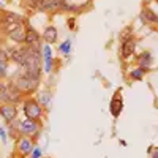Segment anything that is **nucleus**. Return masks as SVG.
Masks as SVG:
<instances>
[{"mask_svg": "<svg viewBox=\"0 0 158 158\" xmlns=\"http://www.w3.org/2000/svg\"><path fill=\"white\" fill-rule=\"evenodd\" d=\"M2 18H3V10L0 8V24H2Z\"/></svg>", "mask_w": 158, "mask_h": 158, "instance_id": "26", "label": "nucleus"}, {"mask_svg": "<svg viewBox=\"0 0 158 158\" xmlns=\"http://www.w3.org/2000/svg\"><path fill=\"white\" fill-rule=\"evenodd\" d=\"M122 109H123V98H122V94H120V92H115L114 97H112L111 101H109V111H111L112 117H118V115H120V112H122Z\"/></svg>", "mask_w": 158, "mask_h": 158, "instance_id": "9", "label": "nucleus"}, {"mask_svg": "<svg viewBox=\"0 0 158 158\" xmlns=\"http://www.w3.org/2000/svg\"><path fill=\"white\" fill-rule=\"evenodd\" d=\"M59 38V30L54 27V25H46V29L41 35V40L48 44H54Z\"/></svg>", "mask_w": 158, "mask_h": 158, "instance_id": "12", "label": "nucleus"}, {"mask_svg": "<svg viewBox=\"0 0 158 158\" xmlns=\"http://www.w3.org/2000/svg\"><path fill=\"white\" fill-rule=\"evenodd\" d=\"M150 65H152V54L149 51H142L141 54H138V67L139 68H144L146 71H149Z\"/></svg>", "mask_w": 158, "mask_h": 158, "instance_id": "14", "label": "nucleus"}, {"mask_svg": "<svg viewBox=\"0 0 158 158\" xmlns=\"http://www.w3.org/2000/svg\"><path fill=\"white\" fill-rule=\"evenodd\" d=\"M30 153H32L33 158H41V155H43V152H41V149H40V147H33Z\"/></svg>", "mask_w": 158, "mask_h": 158, "instance_id": "22", "label": "nucleus"}, {"mask_svg": "<svg viewBox=\"0 0 158 158\" xmlns=\"http://www.w3.org/2000/svg\"><path fill=\"white\" fill-rule=\"evenodd\" d=\"M16 115H18V109H16L15 104H11V103L0 104V117H2L6 123H11L13 120H16Z\"/></svg>", "mask_w": 158, "mask_h": 158, "instance_id": "7", "label": "nucleus"}, {"mask_svg": "<svg viewBox=\"0 0 158 158\" xmlns=\"http://www.w3.org/2000/svg\"><path fill=\"white\" fill-rule=\"evenodd\" d=\"M25 19L19 13H13V11H3V18H2V24H0V30L5 35L11 30H15L18 25L24 24Z\"/></svg>", "mask_w": 158, "mask_h": 158, "instance_id": "3", "label": "nucleus"}, {"mask_svg": "<svg viewBox=\"0 0 158 158\" xmlns=\"http://www.w3.org/2000/svg\"><path fill=\"white\" fill-rule=\"evenodd\" d=\"M63 0H41L36 8V11H43V13H59L62 8Z\"/></svg>", "mask_w": 158, "mask_h": 158, "instance_id": "8", "label": "nucleus"}, {"mask_svg": "<svg viewBox=\"0 0 158 158\" xmlns=\"http://www.w3.org/2000/svg\"><path fill=\"white\" fill-rule=\"evenodd\" d=\"M141 19L146 22V24H158V15L153 11V10H150V8H142V11H141Z\"/></svg>", "mask_w": 158, "mask_h": 158, "instance_id": "15", "label": "nucleus"}, {"mask_svg": "<svg viewBox=\"0 0 158 158\" xmlns=\"http://www.w3.org/2000/svg\"><path fill=\"white\" fill-rule=\"evenodd\" d=\"M24 44L25 46H40L41 44V35H40L32 25H25Z\"/></svg>", "mask_w": 158, "mask_h": 158, "instance_id": "6", "label": "nucleus"}, {"mask_svg": "<svg viewBox=\"0 0 158 158\" xmlns=\"http://www.w3.org/2000/svg\"><path fill=\"white\" fill-rule=\"evenodd\" d=\"M24 2H25V5H27L29 8H32V10H36L41 0H24Z\"/></svg>", "mask_w": 158, "mask_h": 158, "instance_id": "21", "label": "nucleus"}, {"mask_svg": "<svg viewBox=\"0 0 158 158\" xmlns=\"http://www.w3.org/2000/svg\"><path fill=\"white\" fill-rule=\"evenodd\" d=\"M10 82L15 85L24 97H25V95L30 97L33 92L38 89V85H40V81H35V79L29 77L27 74H24V71L16 73L13 77H10Z\"/></svg>", "mask_w": 158, "mask_h": 158, "instance_id": "1", "label": "nucleus"}, {"mask_svg": "<svg viewBox=\"0 0 158 158\" xmlns=\"http://www.w3.org/2000/svg\"><path fill=\"white\" fill-rule=\"evenodd\" d=\"M8 76V62L0 60V79H5Z\"/></svg>", "mask_w": 158, "mask_h": 158, "instance_id": "20", "label": "nucleus"}, {"mask_svg": "<svg viewBox=\"0 0 158 158\" xmlns=\"http://www.w3.org/2000/svg\"><path fill=\"white\" fill-rule=\"evenodd\" d=\"M135 51H136V41H135L133 36L122 41V57L123 59H130L135 54Z\"/></svg>", "mask_w": 158, "mask_h": 158, "instance_id": "13", "label": "nucleus"}, {"mask_svg": "<svg viewBox=\"0 0 158 158\" xmlns=\"http://www.w3.org/2000/svg\"><path fill=\"white\" fill-rule=\"evenodd\" d=\"M32 158H33V156H32Z\"/></svg>", "mask_w": 158, "mask_h": 158, "instance_id": "27", "label": "nucleus"}, {"mask_svg": "<svg viewBox=\"0 0 158 158\" xmlns=\"http://www.w3.org/2000/svg\"><path fill=\"white\" fill-rule=\"evenodd\" d=\"M8 52H10V60L15 62L16 65H19V67H22V65L25 63V60H27L30 48L24 44V46H18V48L8 49Z\"/></svg>", "mask_w": 158, "mask_h": 158, "instance_id": "4", "label": "nucleus"}, {"mask_svg": "<svg viewBox=\"0 0 158 158\" xmlns=\"http://www.w3.org/2000/svg\"><path fill=\"white\" fill-rule=\"evenodd\" d=\"M54 63H56L54 57H46V59H43V63H41L43 71H44V73H52V67H54Z\"/></svg>", "mask_w": 158, "mask_h": 158, "instance_id": "19", "label": "nucleus"}, {"mask_svg": "<svg viewBox=\"0 0 158 158\" xmlns=\"http://www.w3.org/2000/svg\"><path fill=\"white\" fill-rule=\"evenodd\" d=\"M51 100H52V97H51V94L48 90H41L38 94V97H36V101L41 104L43 108H49L51 106Z\"/></svg>", "mask_w": 158, "mask_h": 158, "instance_id": "16", "label": "nucleus"}, {"mask_svg": "<svg viewBox=\"0 0 158 158\" xmlns=\"http://www.w3.org/2000/svg\"><path fill=\"white\" fill-rule=\"evenodd\" d=\"M68 24H70V25H68V29H70V30H73V29H74V21H73V19H70V21H68Z\"/></svg>", "mask_w": 158, "mask_h": 158, "instance_id": "25", "label": "nucleus"}, {"mask_svg": "<svg viewBox=\"0 0 158 158\" xmlns=\"http://www.w3.org/2000/svg\"><path fill=\"white\" fill-rule=\"evenodd\" d=\"M0 138H2V141H6V131L2 127H0Z\"/></svg>", "mask_w": 158, "mask_h": 158, "instance_id": "24", "label": "nucleus"}, {"mask_svg": "<svg viewBox=\"0 0 158 158\" xmlns=\"http://www.w3.org/2000/svg\"><path fill=\"white\" fill-rule=\"evenodd\" d=\"M32 149H33L32 139L29 136H22L21 135L19 139H18V150H19V153L21 155H29L32 152Z\"/></svg>", "mask_w": 158, "mask_h": 158, "instance_id": "11", "label": "nucleus"}, {"mask_svg": "<svg viewBox=\"0 0 158 158\" xmlns=\"http://www.w3.org/2000/svg\"><path fill=\"white\" fill-rule=\"evenodd\" d=\"M59 51H60V54H63L65 57H68L71 54V51H73V46H71V40H65L63 43L59 44Z\"/></svg>", "mask_w": 158, "mask_h": 158, "instance_id": "17", "label": "nucleus"}, {"mask_svg": "<svg viewBox=\"0 0 158 158\" xmlns=\"http://www.w3.org/2000/svg\"><path fill=\"white\" fill-rule=\"evenodd\" d=\"M22 111H24V115L25 118H33V120H40L43 117L44 111H43V106L36 101V98H32V97H27L25 100H22Z\"/></svg>", "mask_w": 158, "mask_h": 158, "instance_id": "2", "label": "nucleus"}, {"mask_svg": "<svg viewBox=\"0 0 158 158\" xmlns=\"http://www.w3.org/2000/svg\"><path fill=\"white\" fill-rule=\"evenodd\" d=\"M25 25L27 24H21V25H18V27L15 29V30H11V32H8L6 33V36L11 40L13 43H18V44H22L24 43V35H25Z\"/></svg>", "mask_w": 158, "mask_h": 158, "instance_id": "10", "label": "nucleus"}, {"mask_svg": "<svg viewBox=\"0 0 158 158\" xmlns=\"http://www.w3.org/2000/svg\"><path fill=\"white\" fill-rule=\"evenodd\" d=\"M146 73H147V71L144 70V68H139V67H138V68H135L133 71L130 73V77L133 79V81H142L144 76H146Z\"/></svg>", "mask_w": 158, "mask_h": 158, "instance_id": "18", "label": "nucleus"}, {"mask_svg": "<svg viewBox=\"0 0 158 158\" xmlns=\"http://www.w3.org/2000/svg\"><path fill=\"white\" fill-rule=\"evenodd\" d=\"M150 156L152 158H158V147H150Z\"/></svg>", "mask_w": 158, "mask_h": 158, "instance_id": "23", "label": "nucleus"}, {"mask_svg": "<svg viewBox=\"0 0 158 158\" xmlns=\"http://www.w3.org/2000/svg\"><path fill=\"white\" fill-rule=\"evenodd\" d=\"M19 133L24 136H33L40 131V123L38 120H33V118H25V120L19 122Z\"/></svg>", "mask_w": 158, "mask_h": 158, "instance_id": "5", "label": "nucleus"}]
</instances>
